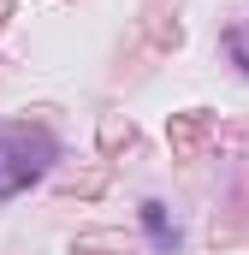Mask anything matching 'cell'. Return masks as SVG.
<instances>
[{
	"mask_svg": "<svg viewBox=\"0 0 249 255\" xmlns=\"http://www.w3.org/2000/svg\"><path fill=\"white\" fill-rule=\"evenodd\" d=\"M48 160H54V136L36 125H12L0 130V196H18L30 190L42 172H48Z\"/></svg>",
	"mask_w": 249,
	"mask_h": 255,
	"instance_id": "obj_1",
	"label": "cell"
},
{
	"mask_svg": "<svg viewBox=\"0 0 249 255\" xmlns=\"http://www.w3.org/2000/svg\"><path fill=\"white\" fill-rule=\"evenodd\" d=\"M202 136H208V113H178V119H172V148H178L184 160L202 148Z\"/></svg>",
	"mask_w": 249,
	"mask_h": 255,
	"instance_id": "obj_2",
	"label": "cell"
},
{
	"mask_svg": "<svg viewBox=\"0 0 249 255\" xmlns=\"http://www.w3.org/2000/svg\"><path fill=\"white\" fill-rule=\"evenodd\" d=\"M130 142H136V125H130L124 113H107V119H101V154H119Z\"/></svg>",
	"mask_w": 249,
	"mask_h": 255,
	"instance_id": "obj_3",
	"label": "cell"
},
{
	"mask_svg": "<svg viewBox=\"0 0 249 255\" xmlns=\"http://www.w3.org/2000/svg\"><path fill=\"white\" fill-rule=\"evenodd\" d=\"M142 226L154 232V244H160V250H172V244H178V232L166 226V214H160V202H148V208H142Z\"/></svg>",
	"mask_w": 249,
	"mask_h": 255,
	"instance_id": "obj_4",
	"label": "cell"
},
{
	"mask_svg": "<svg viewBox=\"0 0 249 255\" xmlns=\"http://www.w3.org/2000/svg\"><path fill=\"white\" fill-rule=\"evenodd\" d=\"M148 36L160 48H178V24H166V12H148Z\"/></svg>",
	"mask_w": 249,
	"mask_h": 255,
	"instance_id": "obj_5",
	"label": "cell"
},
{
	"mask_svg": "<svg viewBox=\"0 0 249 255\" xmlns=\"http://www.w3.org/2000/svg\"><path fill=\"white\" fill-rule=\"evenodd\" d=\"M6 18H12V0H0V24H6Z\"/></svg>",
	"mask_w": 249,
	"mask_h": 255,
	"instance_id": "obj_6",
	"label": "cell"
},
{
	"mask_svg": "<svg viewBox=\"0 0 249 255\" xmlns=\"http://www.w3.org/2000/svg\"><path fill=\"white\" fill-rule=\"evenodd\" d=\"M238 54H244V71H249V48H244V42H238Z\"/></svg>",
	"mask_w": 249,
	"mask_h": 255,
	"instance_id": "obj_7",
	"label": "cell"
}]
</instances>
